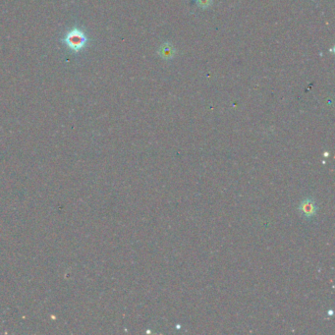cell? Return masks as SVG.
I'll list each match as a JSON object with an SVG mask.
<instances>
[{
	"label": "cell",
	"mask_w": 335,
	"mask_h": 335,
	"mask_svg": "<svg viewBox=\"0 0 335 335\" xmlns=\"http://www.w3.org/2000/svg\"><path fill=\"white\" fill-rule=\"evenodd\" d=\"M300 211L306 217H312V216H314L315 212H316V207H315L314 202H313L312 200H305V201H303L301 203V206H300Z\"/></svg>",
	"instance_id": "2"
},
{
	"label": "cell",
	"mask_w": 335,
	"mask_h": 335,
	"mask_svg": "<svg viewBox=\"0 0 335 335\" xmlns=\"http://www.w3.org/2000/svg\"><path fill=\"white\" fill-rule=\"evenodd\" d=\"M64 42L72 51L77 52L84 48L88 42V39L84 32H82V30L74 29L69 33H67Z\"/></svg>",
	"instance_id": "1"
}]
</instances>
